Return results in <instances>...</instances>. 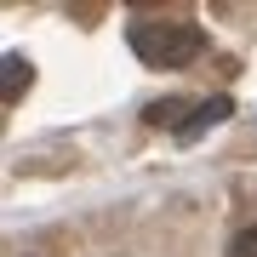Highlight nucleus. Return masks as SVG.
<instances>
[{
  "instance_id": "obj_1",
  "label": "nucleus",
  "mask_w": 257,
  "mask_h": 257,
  "mask_svg": "<svg viewBox=\"0 0 257 257\" xmlns=\"http://www.w3.org/2000/svg\"><path fill=\"white\" fill-rule=\"evenodd\" d=\"M126 40H132V52H138L149 69H189L194 57L206 52V35L194 23H155L149 18V23H132Z\"/></svg>"
},
{
  "instance_id": "obj_2",
  "label": "nucleus",
  "mask_w": 257,
  "mask_h": 257,
  "mask_svg": "<svg viewBox=\"0 0 257 257\" xmlns=\"http://www.w3.org/2000/svg\"><path fill=\"white\" fill-rule=\"evenodd\" d=\"M229 109H234V97H206V103H200V109H194V114H189V126H183V143H189V138H200V132H206V126H217V120H223V114H229Z\"/></svg>"
},
{
  "instance_id": "obj_3",
  "label": "nucleus",
  "mask_w": 257,
  "mask_h": 257,
  "mask_svg": "<svg viewBox=\"0 0 257 257\" xmlns=\"http://www.w3.org/2000/svg\"><path fill=\"white\" fill-rule=\"evenodd\" d=\"M189 114H194V109H189V97H172V103H155L143 120H149V126H177V132H183V126H189Z\"/></svg>"
},
{
  "instance_id": "obj_4",
  "label": "nucleus",
  "mask_w": 257,
  "mask_h": 257,
  "mask_svg": "<svg viewBox=\"0 0 257 257\" xmlns=\"http://www.w3.org/2000/svg\"><path fill=\"white\" fill-rule=\"evenodd\" d=\"M29 92V63L23 57H6V103H18Z\"/></svg>"
},
{
  "instance_id": "obj_5",
  "label": "nucleus",
  "mask_w": 257,
  "mask_h": 257,
  "mask_svg": "<svg viewBox=\"0 0 257 257\" xmlns=\"http://www.w3.org/2000/svg\"><path fill=\"white\" fill-rule=\"evenodd\" d=\"M229 257H257V223H251V229H240V234H234Z\"/></svg>"
}]
</instances>
